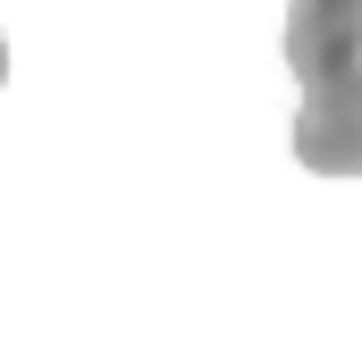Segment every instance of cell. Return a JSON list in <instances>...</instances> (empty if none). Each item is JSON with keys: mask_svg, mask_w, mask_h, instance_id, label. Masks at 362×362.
<instances>
[{"mask_svg": "<svg viewBox=\"0 0 362 362\" xmlns=\"http://www.w3.org/2000/svg\"><path fill=\"white\" fill-rule=\"evenodd\" d=\"M295 160L312 177H362V68L329 76L295 110Z\"/></svg>", "mask_w": 362, "mask_h": 362, "instance_id": "cell-1", "label": "cell"}, {"mask_svg": "<svg viewBox=\"0 0 362 362\" xmlns=\"http://www.w3.org/2000/svg\"><path fill=\"white\" fill-rule=\"evenodd\" d=\"M286 68L303 93L362 68V0H286Z\"/></svg>", "mask_w": 362, "mask_h": 362, "instance_id": "cell-2", "label": "cell"}, {"mask_svg": "<svg viewBox=\"0 0 362 362\" xmlns=\"http://www.w3.org/2000/svg\"><path fill=\"white\" fill-rule=\"evenodd\" d=\"M0 85H8V42H0Z\"/></svg>", "mask_w": 362, "mask_h": 362, "instance_id": "cell-3", "label": "cell"}]
</instances>
